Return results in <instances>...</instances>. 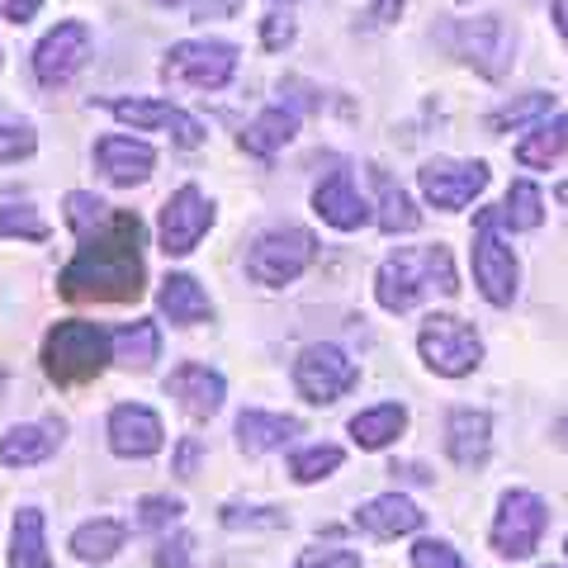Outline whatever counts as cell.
<instances>
[{
    "label": "cell",
    "mask_w": 568,
    "mask_h": 568,
    "mask_svg": "<svg viewBox=\"0 0 568 568\" xmlns=\"http://www.w3.org/2000/svg\"><path fill=\"white\" fill-rule=\"evenodd\" d=\"M246 6V0H194V20L209 24V20H233V14Z\"/></svg>",
    "instance_id": "45"
},
{
    "label": "cell",
    "mask_w": 568,
    "mask_h": 568,
    "mask_svg": "<svg viewBox=\"0 0 568 568\" xmlns=\"http://www.w3.org/2000/svg\"><path fill=\"white\" fill-rule=\"evenodd\" d=\"M403 6H407V0H369V10H365L361 29H369V33H375V29H388V24H394L398 14H403Z\"/></svg>",
    "instance_id": "43"
},
{
    "label": "cell",
    "mask_w": 568,
    "mask_h": 568,
    "mask_svg": "<svg viewBox=\"0 0 568 568\" xmlns=\"http://www.w3.org/2000/svg\"><path fill=\"white\" fill-rule=\"evenodd\" d=\"M459 6H465V0H459Z\"/></svg>",
    "instance_id": "53"
},
{
    "label": "cell",
    "mask_w": 568,
    "mask_h": 568,
    "mask_svg": "<svg viewBox=\"0 0 568 568\" xmlns=\"http://www.w3.org/2000/svg\"><path fill=\"white\" fill-rule=\"evenodd\" d=\"M313 213L323 223H332L336 233H355V227L369 223V204L361 200V190H355L351 171H332L327 181L313 190Z\"/></svg>",
    "instance_id": "20"
},
{
    "label": "cell",
    "mask_w": 568,
    "mask_h": 568,
    "mask_svg": "<svg viewBox=\"0 0 568 568\" xmlns=\"http://www.w3.org/2000/svg\"><path fill=\"white\" fill-rule=\"evenodd\" d=\"M417 185H422V194H426V204L432 209H465V204H474L478 194L488 190V166L484 162H426L422 171H417Z\"/></svg>",
    "instance_id": "14"
},
{
    "label": "cell",
    "mask_w": 568,
    "mask_h": 568,
    "mask_svg": "<svg viewBox=\"0 0 568 568\" xmlns=\"http://www.w3.org/2000/svg\"><path fill=\"white\" fill-rule=\"evenodd\" d=\"M355 384H361V365H355L342 346L313 342V346H304L294 355V388L317 407L346 398Z\"/></svg>",
    "instance_id": "8"
},
{
    "label": "cell",
    "mask_w": 568,
    "mask_h": 568,
    "mask_svg": "<svg viewBox=\"0 0 568 568\" xmlns=\"http://www.w3.org/2000/svg\"><path fill=\"white\" fill-rule=\"evenodd\" d=\"M545 526H549L545 497L530 493V488H511V493H503V503H497L493 549H497L503 559H526V555H536Z\"/></svg>",
    "instance_id": "9"
},
{
    "label": "cell",
    "mask_w": 568,
    "mask_h": 568,
    "mask_svg": "<svg viewBox=\"0 0 568 568\" xmlns=\"http://www.w3.org/2000/svg\"><path fill=\"white\" fill-rule=\"evenodd\" d=\"M549 110H555V95L530 91V95H521V100H507L503 110H493V114H488V129H493V133L521 129V123H536V119H545Z\"/></svg>",
    "instance_id": "32"
},
{
    "label": "cell",
    "mask_w": 568,
    "mask_h": 568,
    "mask_svg": "<svg viewBox=\"0 0 568 568\" xmlns=\"http://www.w3.org/2000/svg\"><path fill=\"white\" fill-rule=\"evenodd\" d=\"M166 440V426L152 407L142 403H119L110 413V450L119 459H152Z\"/></svg>",
    "instance_id": "15"
},
{
    "label": "cell",
    "mask_w": 568,
    "mask_h": 568,
    "mask_svg": "<svg viewBox=\"0 0 568 568\" xmlns=\"http://www.w3.org/2000/svg\"><path fill=\"white\" fill-rule=\"evenodd\" d=\"M455 52L465 58L478 77H507L511 71V52H517V33L507 29L503 14H484V20H465L455 29Z\"/></svg>",
    "instance_id": "10"
},
{
    "label": "cell",
    "mask_w": 568,
    "mask_h": 568,
    "mask_svg": "<svg viewBox=\"0 0 568 568\" xmlns=\"http://www.w3.org/2000/svg\"><path fill=\"white\" fill-rule=\"evenodd\" d=\"M564 549H568V540H564Z\"/></svg>",
    "instance_id": "51"
},
{
    "label": "cell",
    "mask_w": 568,
    "mask_h": 568,
    "mask_svg": "<svg viewBox=\"0 0 568 568\" xmlns=\"http://www.w3.org/2000/svg\"><path fill=\"white\" fill-rule=\"evenodd\" d=\"M549 10L559 14V29H564V39H568V0H549Z\"/></svg>",
    "instance_id": "47"
},
{
    "label": "cell",
    "mask_w": 568,
    "mask_h": 568,
    "mask_svg": "<svg viewBox=\"0 0 568 568\" xmlns=\"http://www.w3.org/2000/svg\"><path fill=\"white\" fill-rule=\"evenodd\" d=\"M39 6L43 0H6V20L10 24H29L33 14H39Z\"/></svg>",
    "instance_id": "46"
},
{
    "label": "cell",
    "mask_w": 568,
    "mask_h": 568,
    "mask_svg": "<svg viewBox=\"0 0 568 568\" xmlns=\"http://www.w3.org/2000/svg\"><path fill=\"white\" fill-rule=\"evenodd\" d=\"M95 166H100V175H104L110 185L133 190V185H142V181L152 175L156 152L148 148V142L129 138V133H104V138L95 142Z\"/></svg>",
    "instance_id": "16"
},
{
    "label": "cell",
    "mask_w": 568,
    "mask_h": 568,
    "mask_svg": "<svg viewBox=\"0 0 568 568\" xmlns=\"http://www.w3.org/2000/svg\"><path fill=\"white\" fill-rule=\"evenodd\" d=\"M417 351L426 369H436V375L446 379H465L474 375L478 365H484V336L474 332V323L455 313H432L417 332Z\"/></svg>",
    "instance_id": "4"
},
{
    "label": "cell",
    "mask_w": 568,
    "mask_h": 568,
    "mask_svg": "<svg viewBox=\"0 0 568 568\" xmlns=\"http://www.w3.org/2000/svg\"><path fill=\"white\" fill-rule=\"evenodd\" d=\"M426 294H459V275L450 261V246H403V252L384 256L375 275V298L384 313H407L417 308Z\"/></svg>",
    "instance_id": "2"
},
{
    "label": "cell",
    "mask_w": 568,
    "mask_h": 568,
    "mask_svg": "<svg viewBox=\"0 0 568 568\" xmlns=\"http://www.w3.org/2000/svg\"><path fill=\"white\" fill-rule=\"evenodd\" d=\"M342 459H346L342 446H308L290 459V474H294V484H323V478L342 469Z\"/></svg>",
    "instance_id": "33"
},
{
    "label": "cell",
    "mask_w": 568,
    "mask_h": 568,
    "mask_svg": "<svg viewBox=\"0 0 568 568\" xmlns=\"http://www.w3.org/2000/svg\"><path fill=\"white\" fill-rule=\"evenodd\" d=\"M33 152H39L33 123H0V162H24Z\"/></svg>",
    "instance_id": "38"
},
{
    "label": "cell",
    "mask_w": 568,
    "mask_h": 568,
    "mask_svg": "<svg viewBox=\"0 0 568 568\" xmlns=\"http://www.w3.org/2000/svg\"><path fill=\"white\" fill-rule=\"evenodd\" d=\"M110 342H114V361L129 365V369H152L162 361V327L148 323V317L123 323L119 332H110Z\"/></svg>",
    "instance_id": "27"
},
{
    "label": "cell",
    "mask_w": 568,
    "mask_h": 568,
    "mask_svg": "<svg viewBox=\"0 0 568 568\" xmlns=\"http://www.w3.org/2000/svg\"><path fill=\"white\" fill-rule=\"evenodd\" d=\"M313 256H317V237L308 227H271V233H261L246 246V275L265 284V290H284V284H294L308 271Z\"/></svg>",
    "instance_id": "5"
},
{
    "label": "cell",
    "mask_w": 568,
    "mask_h": 568,
    "mask_svg": "<svg viewBox=\"0 0 568 568\" xmlns=\"http://www.w3.org/2000/svg\"><path fill=\"white\" fill-rule=\"evenodd\" d=\"M223 526L227 530H280V526H290V517H284L280 507H223Z\"/></svg>",
    "instance_id": "37"
},
{
    "label": "cell",
    "mask_w": 568,
    "mask_h": 568,
    "mask_svg": "<svg viewBox=\"0 0 568 568\" xmlns=\"http://www.w3.org/2000/svg\"><path fill=\"white\" fill-rule=\"evenodd\" d=\"M181 511H185L181 497L152 493V497H142V503H138V526H142V530H166V526L181 521Z\"/></svg>",
    "instance_id": "36"
},
{
    "label": "cell",
    "mask_w": 568,
    "mask_h": 568,
    "mask_svg": "<svg viewBox=\"0 0 568 568\" xmlns=\"http://www.w3.org/2000/svg\"><path fill=\"white\" fill-rule=\"evenodd\" d=\"M407 432V407L403 403H379L351 417V440L361 450H384Z\"/></svg>",
    "instance_id": "26"
},
{
    "label": "cell",
    "mask_w": 568,
    "mask_h": 568,
    "mask_svg": "<svg viewBox=\"0 0 568 568\" xmlns=\"http://www.w3.org/2000/svg\"><path fill=\"white\" fill-rule=\"evenodd\" d=\"M555 200H559V209H568V181L555 185Z\"/></svg>",
    "instance_id": "48"
},
{
    "label": "cell",
    "mask_w": 568,
    "mask_h": 568,
    "mask_svg": "<svg viewBox=\"0 0 568 568\" xmlns=\"http://www.w3.org/2000/svg\"><path fill=\"white\" fill-rule=\"evenodd\" d=\"M555 440H559V446H568V417L555 426Z\"/></svg>",
    "instance_id": "49"
},
{
    "label": "cell",
    "mask_w": 568,
    "mask_h": 568,
    "mask_svg": "<svg viewBox=\"0 0 568 568\" xmlns=\"http://www.w3.org/2000/svg\"><path fill=\"white\" fill-rule=\"evenodd\" d=\"M6 237H24V242H43L48 223L39 219L33 204H0V242Z\"/></svg>",
    "instance_id": "34"
},
{
    "label": "cell",
    "mask_w": 568,
    "mask_h": 568,
    "mask_svg": "<svg viewBox=\"0 0 568 568\" xmlns=\"http://www.w3.org/2000/svg\"><path fill=\"white\" fill-rule=\"evenodd\" d=\"M497 213H503V227H511V233H536V227L545 223V194H540V185L511 181L507 200L497 204Z\"/></svg>",
    "instance_id": "31"
},
{
    "label": "cell",
    "mask_w": 568,
    "mask_h": 568,
    "mask_svg": "<svg viewBox=\"0 0 568 568\" xmlns=\"http://www.w3.org/2000/svg\"><path fill=\"white\" fill-rule=\"evenodd\" d=\"M497 227H503V213L497 209L474 213V284L493 308H507L511 298H517V275L521 271H517L511 246L497 237Z\"/></svg>",
    "instance_id": "6"
},
{
    "label": "cell",
    "mask_w": 568,
    "mask_h": 568,
    "mask_svg": "<svg viewBox=\"0 0 568 568\" xmlns=\"http://www.w3.org/2000/svg\"><path fill=\"white\" fill-rule=\"evenodd\" d=\"M123 540H129V526L114 521V517H95V521H85L77 526V536H71V555H77L81 564H110Z\"/></svg>",
    "instance_id": "28"
},
{
    "label": "cell",
    "mask_w": 568,
    "mask_h": 568,
    "mask_svg": "<svg viewBox=\"0 0 568 568\" xmlns=\"http://www.w3.org/2000/svg\"><path fill=\"white\" fill-rule=\"evenodd\" d=\"M156 308H162L171 327H200L213 317V298L194 275H166L162 290H156Z\"/></svg>",
    "instance_id": "22"
},
{
    "label": "cell",
    "mask_w": 568,
    "mask_h": 568,
    "mask_svg": "<svg viewBox=\"0 0 568 568\" xmlns=\"http://www.w3.org/2000/svg\"><path fill=\"white\" fill-rule=\"evenodd\" d=\"M166 394L181 403L194 422H209V417L223 407L227 384H223L219 369H209V365H200V361H185V365H175L171 375H166Z\"/></svg>",
    "instance_id": "17"
},
{
    "label": "cell",
    "mask_w": 568,
    "mask_h": 568,
    "mask_svg": "<svg viewBox=\"0 0 568 568\" xmlns=\"http://www.w3.org/2000/svg\"><path fill=\"white\" fill-rule=\"evenodd\" d=\"M104 110H110L119 123H133L142 133H171L175 148H200L204 142V123L185 114L181 104L171 100H129V95H114L104 100Z\"/></svg>",
    "instance_id": "13"
},
{
    "label": "cell",
    "mask_w": 568,
    "mask_h": 568,
    "mask_svg": "<svg viewBox=\"0 0 568 568\" xmlns=\"http://www.w3.org/2000/svg\"><path fill=\"white\" fill-rule=\"evenodd\" d=\"M284 6H290V0H284Z\"/></svg>",
    "instance_id": "52"
},
{
    "label": "cell",
    "mask_w": 568,
    "mask_h": 568,
    "mask_svg": "<svg viewBox=\"0 0 568 568\" xmlns=\"http://www.w3.org/2000/svg\"><path fill=\"white\" fill-rule=\"evenodd\" d=\"M294 20H290V14H284V10H271V14H265V20H261V48L265 52H284V48H290L294 43Z\"/></svg>",
    "instance_id": "40"
},
{
    "label": "cell",
    "mask_w": 568,
    "mask_h": 568,
    "mask_svg": "<svg viewBox=\"0 0 568 568\" xmlns=\"http://www.w3.org/2000/svg\"><path fill=\"white\" fill-rule=\"evenodd\" d=\"M190 549H194V536H185V530H175V536H166L162 545H156V568H190Z\"/></svg>",
    "instance_id": "41"
},
{
    "label": "cell",
    "mask_w": 568,
    "mask_h": 568,
    "mask_svg": "<svg viewBox=\"0 0 568 568\" xmlns=\"http://www.w3.org/2000/svg\"><path fill=\"white\" fill-rule=\"evenodd\" d=\"M422 521H426V511L407 493H379V497H369L365 507H355V526L375 540L413 536V530H422Z\"/></svg>",
    "instance_id": "18"
},
{
    "label": "cell",
    "mask_w": 568,
    "mask_h": 568,
    "mask_svg": "<svg viewBox=\"0 0 568 568\" xmlns=\"http://www.w3.org/2000/svg\"><path fill=\"white\" fill-rule=\"evenodd\" d=\"M493 450V417L484 407H455L446 417V455L459 469H478Z\"/></svg>",
    "instance_id": "21"
},
{
    "label": "cell",
    "mask_w": 568,
    "mask_h": 568,
    "mask_svg": "<svg viewBox=\"0 0 568 568\" xmlns=\"http://www.w3.org/2000/svg\"><path fill=\"white\" fill-rule=\"evenodd\" d=\"M294 568H361V555L355 549H308Z\"/></svg>",
    "instance_id": "42"
},
{
    "label": "cell",
    "mask_w": 568,
    "mask_h": 568,
    "mask_svg": "<svg viewBox=\"0 0 568 568\" xmlns=\"http://www.w3.org/2000/svg\"><path fill=\"white\" fill-rule=\"evenodd\" d=\"M298 114L294 104H271V110H261L252 123L242 129V152L246 156H261V162H271L275 152H284V142H290L294 133H298Z\"/></svg>",
    "instance_id": "24"
},
{
    "label": "cell",
    "mask_w": 568,
    "mask_h": 568,
    "mask_svg": "<svg viewBox=\"0 0 568 568\" xmlns=\"http://www.w3.org/2000/svg\"><path fill=\"white\" fill-rule=\"evenodd\" d=\"M110 361H114V342L100 323L71 317V323H58L43 336V369H48V379L62 384V388L100 379Z\"/></svg>",
    "instance_id": "3"
},
{
    "label": "cell",
    "mask_w": 568,
    "mask_h": 568,
    "mask_svg": "<svg viewBox=\"0 0 568 568\" xmlns=\"http://www.w3.org/2000/svg\"><path fill=\"white\" fill-rule=\"evenodd\" d=\"M213 227V204L204 200L200 185H181L162 204V223H156V237H162L166 256H190L200 237Z\"/></svg>",
    "instance_id": "12"
},
{
    "label": "cell",
    "mask_w": 568,
    "mask_h": 568,
    "mask_svg": "<svg viewBox=\"0 0 568 568\" xmlns=\"http://www.w3.org/2000/svg\"><path fill=\"white\" fill-rule=\"evenodd\" d=\"M413 568H465V559H459V549H450L446 540H417Z\"/></svg>",
    "instance_id": "39"
},
{
    "label": "cell",
    "mask_w": 568,
    "mask_h": 568,
    "mask_svg": "<svg viewBox=\"0 0 568 568\" xmlns=\"http://www.w3.org/2000/svg\"><path fill=\"white\" fill-rule=\"evenodd\" d=\"M237 71V48L227 39H185L166 52L162 81L194 85V91H223Z\"/></svg>",
    "instance_id": "7"
},
{
    "label": "cell",
    "mask_w": 568,
    "mask_h": 568,
    "mask_svg": "<svg viewBox=\"0 0 568 568\" xmlns=\"http://www.w3.org/2000/svg\"><path fill=\"white\" fill-rule=\"evenodd\" d=\"M142 246H148V223L133 209H110L91 233H81L77 256L58 275V294L71 304H133L148 284Z\"/></svg>",
    "instance_id": "1"
},
{
    "label": "cell",
    "mask_w": 568,
    "mask_h": 568,
    "mask_svg": "<svg viewBox=\"0 0 568 568\" xmlns=\"http://www.w3.org/2000/svg\"><path fill=\"white\" fill-rule=\"evenodd\" d=\"M200 459H204V446H200V436H185L181 446H175L171 474H181V478H194V469H200Z\"/></svg>",
    "instance_id": "44"
},
{
    "label": "cell",
    "mask_w": 568,
    "mask_h": 568,
    "mask_svg": "<svg viewBox=\"0 0 568 568\" xmlns=\"http://www.w3.org/2000/svg\"><path fill=\"white\" fill-rule=\"evenodd\" d=\"M564 152H568V114L549 119V123H536V129H530V133L517 142V162L530 166V171L559 162Z\"/></svg>",
    "instance_id": "30"
},
{
    "label": "cell",
    "mask_w": 568,
    "mask_h": 568,
    "mask_svg": "<svg viewBox=\"0 0 568 568\" xmlns=\"http://www.w3.org/2000/svg\"><path fill=\"white\" fill-rule=\"evenodd\" d=\"M62 432H67V422H62V417L10 426V432L0 436V465H10V469L43 465V459L58 455V446H62Z\"/></svg>",
    "instance_id": "19"
},
{
    "label": "cell",
    "mask_w": 568,
    "mask_h": 568,
    "mask_svg": "<svg viewBox=\"0 0 568 568\" xmlns=\"http://www.w3.org/2000/svg\"><path fill=\"white\" fill-rule=\"evenodd\" d=\"M85 58H91V29L81 20H62L33 48V77H39V85H48V91H58V85H67L85 67Z\"/></svg>",
    "instance_id": "11"
},
{
    "label": "cell",
    "mask_w": 568,
    "mask_h": 568,
    "mask_svg": "<svg viewBox=\"0 0 568 568\" xmlns=\"http://www.w3.org/2000/svg\"><path fill=\"white\" fill-rule=\"evenodd\" d=\"M375 185H379V227L388 237H398V233H417L422 227V213L413 204V194H407L403 185H394V175L379 171L375 166Z\"/></svg>",
    "instance_id": "29"
},
{
    "label": "cell",
    "mask_w": 568,
    "mask_h": 568,
    "mask_svg": "<svg viewBox=\"0 0 568 568\" xmlns=\"http://www.w3.org/2000/svg\"><path fill=\"white\" fill-rule=\"evenodd\" d=\"M298 432H304V422L290 417V413H261V407H246V413L237 417V446L246 455L284 450Z\"/></svg>",
    "instance_id": "23"
},
{
    "label": "cell",
    "mask_w": 568,
    "mask_h": 568,
    "mask_svg": "<svg viewBox=\"0 0 568 568\" xmlns=\"http://www.w3.org/2000/svg\"><path fill=\"white\" fill-rule=\"evenodd\" d=\"M110 213V204L100 200V194H91V190H71L67 194V223H71V233H91V227Z\"/></svg>",
    "instance_id": "35"
},
{
    "label": "cell",
    "mask_w": 568,
    "mask_h": 568,
    "mask_svg": "<svg viewBox=\"0 0 568 568\" xmlns=\"http://www.w3.org/2000/svg\"><path fill=\"white\" fill-rule=\"evenodd\" d=\"M10 568H58L48 555V526L39 507H20L14 511V530H10Z\"/></svg>",
    "instance_id": "25"
},
{
    "label": "cell",
    "mask_w": 568,
    "mask_h": 568,
    "mask_svg": "<svg viewBox=\"0 0 568 568\" xmlns=\"http://www.w3.org/2000/svg\"><path fill=\"white\" fill-rule=\"evenodd\" d=\"M156 6H185V0H156Z\"/></svg>",
    "instance_id": "50"
}]
</instances>
